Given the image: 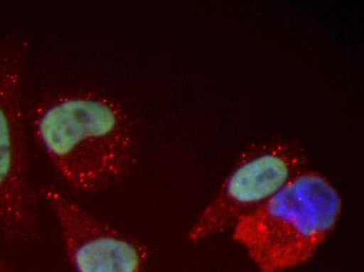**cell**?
Instances as JSON below:
<instances>
[{"label": "cell", "mask_w": 364, "mask_h": 272, "mask_svg": "<svg viewBox=\"0 0 364 272\" xmlns=\"http://www.w3.org/2000/svg\"><path fill=\"white\" fill-rule=\"evenodd\" d=\"M33 136L75 191L95 194L123 181L139 157L134 119L122 102L92 90L42 97L31 116Z\"/></svg>", "instance_id": "1"}, {"label": "cell", "mask_w": 364, "mask_h": 272, "mask_svg": "<svg viewBox=\"0 0 364 272\" xmlns=\"http://www.w3.org/2000/svg\"><path fill=\"white\" fill-rule=\"evenodd\" d=\"M343 198L327 176L307 169L232 227V240L259 272H286L310 262L335 231Z\"/></svg>", "instance_id": "2"}, {"label": "cell", "mask_w": 364, "mask_h": 272, "mask_svg": "<svg viewBox=\"0 0 364 272\" xmlns=\"http://www.w3.org/2000/svg\"><path fill=\"white\" fill-rule=\"evenodd\" d=\"M28 54V39L0 36V232L9 243L32 238L38 223L24 114Z\"/></svg>", "instance_id": "3"}, {"label": "cell", "mask_w": 364, "mask_h": 272, "mask_svg": "<svg viewBox=\"0 0 364 272\" xmlns=\"http://www.w3.org/2000/svg\"><path fill=\"white\" fill-rule=\"evenodd\" d=\"M308 163L307 150L295 139L275 137L252 143L240 154L216 194L188 229V242L198 244L232 229L242 217L309 169Z\"/></svg>", "instance_id": "4"}, {"label": "cell", "mask_w": 364, "mask_h": 272, "mask_svg": "<svg viewBox=\"0 0 364 272\" xmlns=\"http://www.w3.org/2000/svg\"><path fill=\"white\" fill-rule=\"evenodd\" d=\"M41 197L59 224L66 256L75 272H146L148 249L52 185Z\"/></svg>", "instance_id": "5"}, {"label": "cell", "mask_w": 364, "mask_h": 272, "mask_svg": "<svg viewBox=\"0 0 364 272\" xmlns=\"http://www.w3.org/2000/svg\"><path fill=\"white\" fill-rule=\"evenodd\" d=\"M0 272H12L11 269L9 268L8 265H6L1 259H0Z\"/></svg>", "instance_id": "6"}]
</instances>
